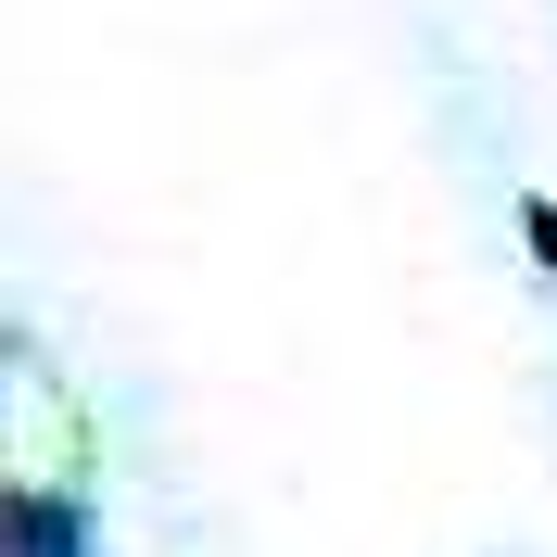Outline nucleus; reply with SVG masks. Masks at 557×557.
<instances>
[{"label": "nucleus", "instance_id": "1", "mask_svg": "<svg viewBox=\"0 0 557 557\" xmlns=\"http://www.w3.org/2000/svg\"><path fill=\"white\" fill-rule=\"evenodd\" d=\"M0 557H102V507L64 482H13L0 494Z\"/></svg>", "mask_w": 557, "mask_h": 557}, {"label": "nucleus", "instance_id": "2", "mask_svg": "<svg viewBox=\"0 0 557 557\" xmlns=\"http://www.w3.org/2000/svg\"><path fill=\"white\" fill-rule=\"evenodd\" d=\"M520 242H532V267L557 278V203H520Z\"/></svg>", "mask_w": 557, "mask_h": 557}]
</instances>
